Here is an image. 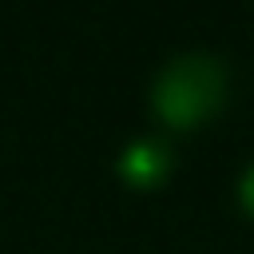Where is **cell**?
Masks as SVG:
<instances>
[{"instance_id": "1", "label": "cell", "mask_w": 254, "mask_h": 254, "mask_svg": "<svg viewBox=\"0 0 254 254\" xmlns=\"http://www.w3.org/2000/svg\"><path fill=\"white\" fill-rule=\"evenodd\" d=\"M226 99V64L210 52H183L175 56L155 87H151V103L159 111L163 123L171 127H194L206 115H214Z\"/></svg>"}, {"instance_id": "2", "label": "cell", "mask_w": 254, "mask_h": 254, "mask_svg": "<svg viewBox=\"0 0 254 254\" xmlns=\"http://www.w3.org/2000/svg\"><path fill=\"white\" fill-rule=\"evenodd\" d=\"M167 171H171V151L159 139H135L119 155V175L135 187H155Z\"/></svg>"}, {"instance_id": "3", "label": "cell", "mask_w": 254, "mask_h": 254, "mask_svg": "<svg viewBox=\"0 0 254 254\" xmlns=\"http://www.w3.org/2000/svg\"><path fill=\"white\" fill-rule=\"evenodd\" d=\"M238 198H242V206L254 214V163L242 171V179H238Z\"/></svg>"}]
</instances>
